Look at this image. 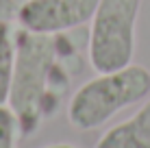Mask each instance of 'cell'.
Wrapping results in <instances>:
<instances>
[{
  "label": "cell",
  "mask_w": 150,
  "mask_h": 148,
  "mask_svg": "<svg viewBox=\"0 0 150 148\" xmlns=\"http://www.w3.org/2000/svg\"><path fill=\"white\" fill-rule=\"evenodd\" d=\"M15 70V28L0 20V105H7Z\"/></svg>",
  "instance_id": "8992f818"
},
{
  "label": "cell",
  "mask_w": 150,
  "mask_h": 148,
  "mask_svg": "<svg viewBox=\"0 0 150 148\" xmlns=\"http://www.w3.org/2000/svg\"><path fill=\"white\" fill-rule=\"evenodd\" d=\"M59 35L15 28V70L7 105L20 122V135L30 137L54 115L70 79L59 63Z\"/></svg>",
  "instance_id": "6da1fadb"
},
{
  "label": "cell",
  "mask_w": 150,
  "mask_h": 148,
  "mask_svg": "<svg viewBox=\"0 0 150 148\" xmlns=\"http://www.w3.org/2000/svg\"><path fill=\"white\" fill-rule=\"evenodd\" d=\"M150 96V70L131 63L122 70L96 74L68 100V122L74 131H96L115 113Z\"/></svg>",
  "instance_id": "7a4b0ae2"
},
{
  "label": "cell",
  "mask_w": 150,
  "mask_h": 148,
  "mask_svg": "<svg viewBox=\"0 0 150 148\" xmlns=\"http://www.w3.org/2000/svg\"><path fill=\"white\" fill-rule=\"evenodd\" d=\"M44 148H79V146H74V144H63V142H59V144H48V146H44Z\"/></svg>",
  "instance_id": "9c48e42d"
},
{
  "label": "cell",
  "mask_w": 150,
  "mask_h": 148,
  "mask_svg": "<svg viewBox=\"0 0 150 148\" xmlns=\"http://www.w3.org/2000/svg\"><path fill=\"white\" fill-rule=\"evenodd\" d=\"M22 2L24 0H0V20H4V22H15Z\"/></svg>",
  "instance_id": "ba28073f"
},
{
  "label": "cell",
  "mask_w": 150,
  "mask_h": 148,
  "mask_svg": "<svg viewBox=\"0 0 150 148\" xmlns=\"http://www.w3.org/2000/svg\"><path fill=\"white\" fill-rule=\"evenodd\" d=\"M142 0H100L89 20L87 59L96 74L133 63Z\"/></svg>",
  "instance_id": "3957f363"
},
{
  "label": "cell",
  "mask_w": 150,
  "mask_h": 148,
  "mask_svg": "<svg viewBox=\"0 0 150 148\" xmlns=\"http://www.w3.org/2000/svg\"><path fill=\"white\" fill-rule=\"evenodd\" d=\"M100 0H24L18 26L41 35H61L87 24Z\"/></svg>",
  "instance_id": "277c9868"
},
{
  "label": "cell",
  "mask_w": 150,
  "mask_h": 148,
  "mask_svg": "<svg viewBox=\"0 0 150 148\" xmlns=\"http://www.w3.org/2000/svg\"><path fill=\"white\" fill-rule=\"evenodd\" d=\"M96 148H150V96L131 118L107 129Z\"/></svg>",
  "instance_id": "5b68a950"
},
{
  "label": "cell",
  "mask_w": 150,
  "mask_h": 148,
  "mask_svg": "<svg viewBox=\"0 0 150 148\" xmlns=\"http://www.w3.org/2000/svg\"><path fill=\"white\" fill-rule=\"evenodd\" d=\"M20 122L9 105H0V148H18Z\"/></svg>",
  "instance_id": "52a82bcc"
}]
</instances>
